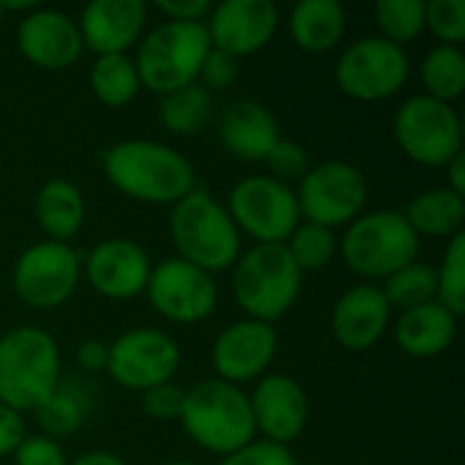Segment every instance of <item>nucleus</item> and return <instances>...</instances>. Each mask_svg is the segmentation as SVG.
Instances as JSON below:
<instances>
[{"instance_id":"nucleus-1","label":"nucleus","mask_w":465,"mask_h":465,"mask_svg":"<svg viewBox=\"0 0 465 465\" xmlns=\"http://www.w3.org/2000/svg\"><path fill=\"white\" fill-rule=\"evenodd\" d=\"M106 180L125 196L144 204H177L196 188L191 161L150 139H125L104 153Z\"/></svg>"},{"instance_id":"nucleus-2","label":"nucleus","mask_w":465,"mask_h":465,"mask_svg":"<svg viewBox=\"0 0 465 465\" xmlns=\"http://www.w3.org/2000/svg\"><path fill=\"white\" fill-rule=\"evenodd\" d=\"M60 387V349L38 327H16L0 338V403L35 411Z\"/></svg>"},{"instance_id":"nucleus-3","label":"nucleus","mask_w":465,"mask_h":465,"mask_svg":"<svg viewBox=\"0 0 465 465\" xmlns=\"http://www.w3.org/2000/svg\"><path fill=\"white\" fill-rule=\"evenodd\" d=\"M169 234L180 259L210 275L234 267L240 259V229L229 218L226 207L204 188H193L174 204Z\"/></svg>"},{"instance_id":"nucleus-4","label":"nucleus","mask_w":465,"mask_h":465,"mask_svg":"<svg viewBox=\"0 0 465 465\" xmlns=\"http://www.w3.org/2000/svg\"><path fill=\"white\" fill-rule=\"evenodd\" d=\"M180 422L202 450L223 458L242 450L256 436L248 395L221 379L185 390Z\"/></svg>"},{"instance_id":"nucleus-5","label":"nucleus","mask_w":465,"mask_h":465,"mask_svg":"<svg viewBox=\"0 0 465 465\" xmlns=\"http://www.w3.org/2000/svg\"><path fill=\"white\" fill-rule=\"evenodd\" d=\"M232 289L237 305L256 322L272 324L286 316L300 297L302 270L286 245H253L234 262Z\"/></svg>"},{"instance_id":"nucleus-6","label":"nucleus","mask_w":465,"mask_h":465,"mask_svg":"<svg viewBox=\"0 0 465 465\" xmlns=\"http://www.w3.org/2000/svg\"><path fill=\"white\" fill-rule=\"evenodd\" d=\"M210 49L204 22H163L142 41L134 60L139 84L158 95L196 84Z\"/></svg>"},{"instance_id":"nucleus-7","label":"nucleus","mask_w":465,"mask_h":465,"mask_svg":"<svg viewBox=\"0 0 465 465\" xmlns=\"http://www.w3.org/2000/svg\"><path fill=\"white\" fill-rule=\"evenodd\" d=\"M343 262L362 278H390L417 262L420 237L398 210H379L349 223L338 242Z\"/></svg>"},{"instance_id":"nucleus-8","label":"nucleus","mask_w":465,"mask_h":465,"mask_svg":"<svg viewBox=\"0 0 465 465\" xmlns=\"http://www.w3.org/2000/svg\"><path fill=\"white\" fill-rule=\"evenodd\" d=\"M395 142L398 147L422 166H447L463 153V125L452 104L430 95H411L395 112Z\"/></svg>"},{"instance_id":"nucleus-9","label":"nucleus","mask_w":465,"mask_h":465,"mask_svg":"<svg viewBox=\"0 0 465 465\" xmlns=\"http://www.w3.org/2000/svg\"><path fill=\"white\" fill-rule=\"evenodd\" d=\"M229 218L259 245H286L300 226L297 196L272 177H245L229 193Z\"/></svg>"},{"instance_id":"nucleus-10","label":"nucleus","mask_w":465,"mask_h":465,"mask_svg":"<svg viewBox=\"0 0 465 465\" xmlns=\"http://www.w3.org/2000/svg\"><path fill=\"white\" fill-rule=\"evenodd\" d=\"M338 87L357 101L392 98L409 79V54L381 35L360 38L335 63Z\"/></svg>"},{"instance_id":"nucleus-11","label":"nucleus","mask_w":465,"mask_h":465,"mask_svg":"<svg viewBox=\"0 0 465 465\" xmlns=\"http://www.w3.org/2000/svg\"><path fill=\"white\" fill-rule=\"evenodd\" d=\"M294 196L300 218L335 229L360 218L368 199V183L357 166L346 161H324L300 180Z\"/></svg>"},{"instance_id":"nucleus-12","label":"nucleus","mask_w":465,"mask_h":465,"mask_svg":"<svg viewBox=\"0 0 465 465\" xmlns=\"http://www.w3.org/2000/svg\"><path fill=\"white\" fill-rule=\"evenodd\" d=\"M79 283V256L65 242H35L14 264L16 297L38 311L63 305Z\"/></svg>"},{"instance_id":"nucleus-13","label":"nucleus","mask_w":465,"mask_h":465,"mask_svg":"<svg viewBox=\"0 0 465 465\" xmlns=\"http://www.w3.org/2000/svg\"><path fill=\"white\" fill-rule=\"evenodd\" d=\"M180 368L177 343L161 330H131L109 343L106 373L125 390H153L174 379Z\"/></svg>"},{"instance_id":"nucleus-14","label":"nucleus","mask_w":465,"mask_h":465,"mask_svg":"<svg viewBox=\"0 0 465 465\" xmlns=\"http://www.w3.org/2000/svg\"><path fill=\"white\" fill-rule=\"evenodd\" d=\"M150 305L169 322L196 324L213 316L218 305V286L210 272L177 259H166L153 267L147 281Z\"/></svg>"},{"instance_id":"nucleus-15","label":"nucleus","mask_w":465,"mask_h":465,"mask_svg":"<svg viewBox=\"0 0 465 465\" xmlns=\"http://www.w3.org/2000/svg\"><path fill=\"white\" fill-rule=\"evenodd\" d=\"M278 8L270 0H223L204 27L213 49L242 57L264 49L278 30Z\"/></svg>"},{"instance_id":"nucleus-16","label":"nucleus","mask_w":465,"mask_h":465,"mask_svg":"<svg viewBox=\"0 0 465 465\" xmlns=\"http://www.w3.org/2000/svg\"><path fill=\"white\" fill-rule=\"evenodd\" d=\"M278 332L272 324L245 319L226 327L213 343V368L221 381L240 384L259 379L275 360Z\"/></svg>"},{"instance_id":"nucleus-17","label":"nucleus","mask_w":465,"mask_h":465,"mask_svg":"<svg viewBox=\"0 0 465 465\" xmlns=\"http://www.w3.org/2000/svg\"><path fill=\"white\" fill-rule=\"evenodd\" d=\"M84 272L98 294L109 300H131L147 289L153 264L139 242L125 237H112L90 251L84 262Z\"/></svg>"},{"instance_id":"nucleus-18","label":"nucleus","mask_w":465,"mask_h":465,"mask_svg":"<svg viewBox=\"0 0 465 465\" xmlns=\"http://www.w3.org/2000/svg\"><path fill=\"white\" fill-rule=\"evenodd\" d=\"M16 46L33 65L46 71L68 68L84 49L76 22L54 8L30 11L16 27Z\"/></svg>"},{"instance_id":"nucleus-19","label":"nucleus","mask_w":465,"mask_h":465,"mask_svg":"<svg viewBox=\"0 0 465 465\" xmlns=\"http://www.w3.org/2000/svg\"><path fill=\"white\" fill-rule=\"evenodd\" d=\"M251 414L256 430L267 436V441L289 447L297 441L308 425V395L289 376H267L253 390Z\"/></svg>"},{"instance_id":"nucleus-20","label":"nucleus","mask_w":465,"mask_h":465,"mask_svg":"<svg viewBox=\"0 0 465 465\" xmlns=\"http://www.w3.org/2000/svg\"><path fill=\"white\" fill-rule=\"evenodd\" d=\"M147 22L144 0H93L84 5L79 19L82 46L104 54H125L131 44H136L142 27Z\"/></svg>"},{"instance_id":"nucleus-21","label":"nucleus","mask_w":465,"mask_h":465,"mask_svg":"<svg viewBox=\"0 0 465 465\" xmlns=\"http://www.w3.org/2000/svg\"><path fill=\"white\" fill-rule=\"evenodd\" d=\"M390 302L379 286L349 289L332 308V335L349 351H368L390 327Z\"/></svg>"},{"instance_id":"nucleus-22","label":"nucleus","mask_w":465,"mask_h":465,"mask_svg":"<svg viewBox=\"0 0 465 465\" xmlns=\"http://www.w3.org/2000/svg\"><path fill=\"white\" fill-rule=\"evenodd\" d=\"M221 142L240 161H264L281 139L275 114L251 98L234 101L221 117Z\"/></svg>"},{"instance_id":"nucleus-23","label":"nucleus","mask_w":465,"mask_h":465,"mask_svg":"<svg viewBox=\"0 0 465 465\" xmlns=\"http://www.w3.org/2000/svg\"><path fill=\"white\" fill-rule=\"evenodd\" d=\"M458 335V316H452L441 302H428L403 311L395 324V341L403 354L417 360H430L444 354Z\"/></svg>"},{"instance_id":"nucleus-24","label":"nucleus","mask_w":465,"mask_h":465,"mask_svg":"<svg viewBox=\"0 0 465 465\" xmlns=\"http://www.w3.org/2000/svg\"><path fill=\"white\" fill-rule=\"evenodd\" d=\"M292 38L302 52H330L346 33V8L338 0H300L292 8Z\"/></svg>"},{"instance_id":"nucleus-25","label":"nucleus","mask_w":465,"mask_h":465,"mask_svg":"<svg viewBox=\"0 0 465 465\" xmlns=\"http://www.w3.org/2000/svg\"><path fill=\"white\" fill-rule=\"evenodd\" d=\"M35 221L52 242H65L79 234L84 223V199L82 191L68 180H49L38 188Z\"/></svg>"},{"instance_id":"nucleus-26","label":"nucleus","mask_w":465,"mask_h":465,"mask_svg":"<svg viewBox=\"0 0 465 465\" xmlns=\"http://www.w3.org/2000/svg\"><path fill=\"white\" fill-rule=\"evenodd\" d=\"M403 218L417 237H455L463 232L465 199L447 185L430 188L409 202Z\"/></svg>"},{"instance_id":"nucleus-27","label":"nucleus","mask_w":465,"mask_h":465,"mask_svg":"<svg viewBox=\"0 0 465 465\" xmlns=\"http://www.w3.org/2000/svg\"><path fill=\"white\" fill-rule=\"evenodd\" d=\"M213 117V95L202 84H188L174 93L161 95L158 120L169 134L193 136Z\"/></svg>"},{"instance_id":"nucleus-28","label":"nucleus","mask_w":465,"mask_h":465,"mask_svg":"<svg viewBox=\"0 0 465 465\" xmlns=\"http://www.w3.org/2000/svg\"><path fill=\"white\" fill-rule=\"evenodd\" d=\"M93 95L112 109L131 104L139 93V74L128 54H104L90 71Z\"/></svg>"},{"instance_id":"nucleus-29","label":"nucleus","mask_w":465,"mask_h":465,"mask_svg":"<svg viewBox=\"0 0 465 465\" xmlns=\"http://www.w3.org/2000/svg\"><path fill=\"white\" fill-rule=\"evenodd\" d=\"M422 84L425 95L452 104L465 90V54L460 46L439 44L422 60Z\"/></svg>"},{"instance_id":"nucleus-30","label":"nucleus","mask_w":465,"mask_h":465,"mask_svg":"<svg viewBox=\"0 0 465 465\" xmlns=\"http://www.w3.org/2000/svg\"><path fill=\"white\" fill-rule=\"evenodd\" d=\"M381 292H384L390 308H401V311H411V308L436 302V294H439L436 267L411 262L403 270H398L395 275H390L387 286Z\"/></svg>"},{"instance_id":"nucleus-31","label":"nucleus","mask_w":465,"mask_h":465,"mask_svg":"<svg viewBox=\"0 0 465 465\" xmlns=\"http://www.w3.org/2000/svg\"><path fill=\"white\" fill-rule=\"evenodd\" d=\"M381 38L390 44H409L425 30V3L422 0H379L373 5Z\"/></svg>"},{"instance_id":"nucleus-32","label":"nucleus","mask_w":465,"mask_h":465,"mask_svg":"<svg viewBox=\"0 0 465 465\" xmlns=\"http://www.w3.org/2000/svg\"><path fill=\"white\" fill-rule=\"evenodd\" d=\"M38 414V425L46 433V439H65L74 436L87 414V401L82 398V392L76 390H65L63 384L54 390V395L35 409Z\"/></svg>"},{"instance_id":"nucleus-33","label":"nucleus","mask_w":465,"mask_h":465,"mask_svg":"<svg viewBox=\"0 0 465 465\" xmlns=\"http://www.w3.org/2000/svg\"><path fill=\"white\" fill-rule=\"evenodd\" d=\"M286 248H289L294 264L302 272L322 270V267H327L335 259V253H338V237H335L332 229L305 221V223H300L294 229V234L289 237Z\"/></svg>"},{"instance_id":"nucleus-34","label":"nucleus","mask_w":465,"mask_h":465,"mask_svg":"<svg viewBox=\"0 0 465 465\" xmlns=\"http://www.w3.org/2000/svg\"><path fill=\"white\" fill-rule=\"evenodd\" d=\"M436 302H441L452 316L465 313V234H455L444 251V262L436 270Z\"/></svg>"},{"instance_id":"nucleus-35","label":"nucleus","mask_w":465,"mask_h":465,"mask_svg":"<svg viewBox=\"0 0 465 465\" xmlns=\"http://www.w3.org/2000/svg\"><path fill=\"white\" fill-rule=\"evenodd\" d=\"M425 27H430L439 41L458 46L465 38V0L425 3Z\"/></svg>"},{"instance_id":"nucleus-36","label":"nucleus","mask_w":465,"mask_h":465,"mask_svg":"<svg viewBox=\"0 0 465 465\" xmlns=\"http://www.w3.org/2000/svg\"><path fill=\"white\" fill-rule=\"evenodd\" d=\"M264 163L272 172V180L289 185L292 180H302L311 172V155L300 142H289V139H278V144L270 150V155L264 158Z\"/></svg>"},{"instance_id":"nucleus-37","label":"nucleus","mask_w":465,"mask_h":465,"mask_svg":"<svg viewBox=\"0 0 465 465\" xmlns=\"http://www.w3.org/2000/svg\"><path fill=\"white\" fill-rule=\"evenodd\" d=\"M183 401H185V390L174 387L172 381L158 384V387L142 392V409H144V414H147L150 420H155V422L180 420Z\"/></svg>"},{"instance_id":"nucleus-38","label":"nucleus","mask_w":465,"mask_h":465,"mask_svg":"<svg viewBox=\"0 0 465 465\" xmlns=\"http://www.w3.org/2000/svg\"><path fill=\"white\" fill-rule=\"evenodd\" d=\"M221 465H297V460L292 458L289 447L264 439V441H251L242 450L226 455Z\"/></svg>"},{"instance_id":"nucleus-39","label":"nucleus","mask_w":465,"mask_h":465,"mask_svg":"<svg viewBox=\"0 0 465 465\" xmlns=\"http://www.w3.org/2000/svg\"><path fill=\"white\" fill-rule=\"evenodd\" d=\"M237 74H240L237 57H232V54H226L221 49H210L207 57H204V63H202L199 79L204 82L202 87L210 93V90H226V87H232L234 79H237Z\"/></svg>"},{"instance_id":"nucleus-40","label":"nucleus","mask_w":465,"mask_h":465,"mask_svg":"<svg viewBox=\"0 0 465 465\" xmlns=\"http://www.w3.org/2000/svg\"><path fill=\"white\" fill-rule=\"evenodd\" d=\"M16 465H68L57 441L46 436H25L14 452Z\"/></svg>"},{"instance_id":"nucleus-41","label":"nucleus","mask_w":465,"mask_h":465,"mask_svg":"<svg viewBox=\"0 0 465 465\" xmlns=\"http://www.w3.org/2000/svg\"><path fill=\"white\" fill-rule=\"evenodd\" d=\"M155 8L169 16V22H202L210 14L207 0H158Z\"/></svg>"},{"instance_id":"nucleus-42","label":"nucleus","mask_w":465,"mask_h":465,"mask_svg":"<svg viewBox=\"0 0 465 465\" xmlns=\"http://www.w3.org/2000/svg\"><path fill=\"white\" fill-rule=\"evenodd\" d=\"M25 439V420L14 409L0 403V458L16 452V447Z\"/></svg>"},{"instance_id":"nucleus-43","label":"nucleus","mask_w":465,"mask_h":465,"mask_svg":"<svg viewBox=\"0 0 465 465\" xmlns=\"http://www.w3.org/2000/svg\"><path fill=\"white\" fill-rule=\"evenodd\" d=\"M76 362L82 365V371H106V362H109V343L98 341V338H87L79 343L76 349Z\"/></svg>"},{"instance_id":"nucleus-44","label":"nucleus","mask_w":465,"mask_h":465,"mask_svg":"<svg viewBox=\"0 0 465 465\" xmlns=\"http://www.w3.org/2000/svg\"><path fill=\"white\" fill-rule=\"evenodd\" d=\"M447 172H450V191L465 196V158L463 153H458L450 163H447Z\"/></svg>"},{"instance_id":"nucleus-45","label":"nucleus","mask_w":465,"mask_h":465,"mask_svg":"<svg viewBox=\"0 0 465 465\" xmlns=\"http://www.w3.org/2000/svg\"><path fill=\"white\" fill-rule=\"evenodd\" d=\"M71 465H125L117 455H112V452H101V450H95V452H84V455H79L76 460Z\"/></svg>"},{"instance_id":"nucleus-46","label":"nucleus","mask_w":465,"mask_h":465,"mask_svg":"<svg viewBox=\"0 0 465 465\" xmlns=\"http://www.w3.org/2000/svg\"><path fill=\"white\" fill-rule=\"evenodd\" d=\"M3 11H35V0H0Z\"/></svg>"},{"instance_id":"nucleus-47","label":"nucleus","mask_w":465,"mask_h":465,"mask_svg":"<svg viewBox=\"0 0 465 465\" xmlns=\"http://www.w3.org/2000/svg\"><path fill=\"white\" fill-rule=\"evenodd\" d=\"M3 14H5V11H3V5H0V22H3Z\"/></svg>"},{"instance_id":"nucleus-48","label":"nucleus","mask_w":465,"mask_h":465,"mask_svg":"<svg viewBox=\"0 0 465 465\" xmlns=\"http://www.w3.org/2000/svg\"><path fill=\"white\" fill-rule=\"evenodd\" d=\"M169 465H193V463H169Z\"/></svg>"}]
</instances>
